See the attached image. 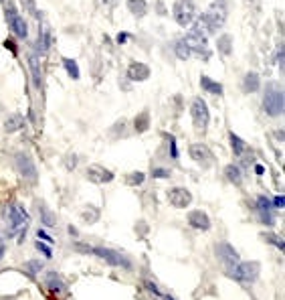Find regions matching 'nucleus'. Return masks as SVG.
Listing matches in <instances>:
<instances>
[{
    "label": "nucleus",
    "instance_id": "obj_1",
    "mask_svg": "<svg viewBox=\"0 0 285 300\" xmlns=\"http://www.w3.org/2000/svg\"><path fill=\"white\" fill-rule=\"evenodd\" d=\"M225 20H226V0H214L207 13L198 17L195 27H198L204 34H210L219 31Z\"/></svg>",
    "mask_w": 285,
    "mask_h": 300
},
{
    "label": "nucleus",
    "instance_id": "obj_2",
    "mask_svg": "<svg viewBox=\"0 0 285 300\" xmlns=\"http://www.w3.org/2000/svg\"><path fill=\"white\" fill-rule=\"evenodd\" d=\"M2 217L6 221V227H8V233L10 235H16V237H22V233L27 232L29 227V213L25 211V207L18 205V203H10L4 207L2 211Z\"/></svg>",
    "mask_w": 285,
    "mask_h": 300
},
{
    "label": "nucleus",
    "instance_id": "obj_3",
    "mask_svg": "<svg viewBox=\"0 0 285 300\" xmlns=\"http://www.w3.org/2000/svg\"><path fill=\"white\" fill-rule=\"evenodd\" d=\"M283 91L277 87V85H267V91L263 96V110L267 116L275 118V116H281L283 114Z\"/></svg>",
    "mask_w": 285,
    "mask_h": 300
},
{
    "label": "nucleus",
    "instance_id": "obj_4",
    "mask_svg": "<svg viewBox=\"0 0 285 300\" xmlns=\"http://www.w3.org/2000/svg\"><path fill=\"white\" fill-rule=\"evenodd\" d=\"M261 274L259 262H239L237 266L229 268V276L239 282H255Z\"/></svg>",
    "mask_w": 285,
    "mask_h": 300
},
{
    "label": "nucleus",
    "instance_id": "obj_5",
    "mask_svg": "<svg viewBox=\"0 0 285 300\" xmlns=\"http://www.w3.org/2000/svg\"><path fill=\"white\" fill-rule=\"evenodd\" d=\"M184 43H186V47H188L190 53L200 55V59H209V57H210V51L207 47V34H204L198 27H195L186 34Z\"/></svg>",
    "mask_w": 285,
    "mask_h": 300
},
{
    "label": "nucleus",
    "instance_id": "obj_6",
    "mask_svg": "<svg viewBox=\"0 0 285 300\" xmlns=\"http://www.w3.org/2000/svg\"><path fill=\"white\" fill-rule=\"evenodd\" d=\"M190 116H192L195 128L198 132L207 130V126L210 122V114H209V108H207V103H204L202 98H195V100L190 101Z\"/></svg>",
    "mask_w": 285,
    "mask_h": 300
},
{
    "label": "nucleus",
    "instance_id": "obj_7",
    "mask_svg": "<svg viewBox=\"0 0 285 300\" xmlns=\"http://www.w3.org/2000/svg\"><path fill=\"white\" fill-rule=\"evenodd\" d=\"M89 253H95L97 258H101L109 266H118V268H130L132 264L130 260L123 256V253L116 251V250H107V248H91Z\"/></svg>",
    "mask_w": 285,
    "mask_h": 300
},
{
    "label": "nucleus",
    "instance_id": "obj_8",
    "mask_svg": "<svg viewBox=\"0 0 285 300\" xmlns=\"http://www.w3.org/2000/svg\"><path fill=\"white\" fill-rule=\"evenodd\" d=\"M6 18H8L10 29H13V33L16 34V37H18V39H27V34H29L27 20L16 13V8H15L13 2H8V4H6Z\"/></svg>",
    "mask_w": 285,
    "mask_h": 300
},
{
    "label": "nucleus",
    "instance_id": "obj_9",
    "mask_svg": "<svg viewBox=\"0 0 285 300\" xmlns=\"http://www.w3.org/2000/svg\"><path fill=\"white\" fill-rule=\"evenodd\" d=\"M174 18L180 27H188L195 18V2L192 0H176L174 2Z\"/></svg>",
    "mask_w": 285,
    "mask_h": 300
},
{
    "label": "nucleus",
    "instance_id": "obj_10",
    "mask_svg": "<svg viewBox=\"0 0 285 300\" xmlns=\"http://www.w3.org/2000/svg\"><path fill=\"white\" fill-rule=\"evenodd\" d=\"M188 154H190V158L195 160V163H198L204 168H210L214 165V156H212L210 148L207 144H200V142L198 144H190Z\"/></svg>",
    "mask_w": 285,
    "mask_h": 300
},
{
    "label": "nucleus",
    "instance_id": "obj_11",
    "mask_svg": "<svg viewBox=\"0 0 285 300\" xmlns=\"http://www.w3.org/2000/svg\"><path fill=\"white\" fill-rule=\"evenodd\" d=\"M214 251H216V258H219L226 268H233V266H237V264H239V251L231 244H226V241L216 244Z\"/></svg>",
    "mask_w": 285,
    "mask_h": 300
},
{
    "label": "nucleus",
    "instance_id": "obj_12",
    "mask_svg": "<svg viewBox=\"0 0 285 300\" xmlns=\"http://www.w3.org/2000/svg\"><path fill=\"white\" fill-rule=\"evenodd\" d=\"M15 165L18 168V172L22 175V179H27L29 183H37V168H35V163L27 156V154H16L15 156Z\"/></svg>",
    "mask_w": 285,
    "mask_h": 300
},
{
    "label": "nucleus",
    "instance_id": "obj_13",
    "mask_svg": "<svg viewBox=\"0 0 285 300\" xmlns=\"http://www.w3.org/2000/svg\"><path fill=\"white\" fill-rule=\"evenodd\" d=\"M168 201L172 203L174 207H178V209H184V207L190 205L192 195H190V191L184 189V187H174V189L168 191Z\"/></svg>",
    "mask_w": 285,
    "mask_h": 300
},
{
    "label": "nucleus",
    "instance_id": "obj_14",
    "mask_svg": "<svg viewBox=\"0 0 285 300\" xmlns=\"http://www.w3.org/2000/svg\"><path fill=\"white\" fill-rule=\"evenodd\" d=\"M85 177L91 181V183H97V184H105V183H111L113 181V172L99 167V165H91L87 170H85Z\"/></svg>",
    "mask_w": 285,
    "mask_h": 300
},
{
    "label": "nucleus",
    "instance_id": "obj_15",
    "mask_svg": "<svg viewBox=\"0 0 285 300\" xmlns=\"http://www.w3.org/2000/svg\"><path fill=\"white\" fill-rule=\"evenodd\" d=\"M45 284H47V288L53 294H57V296H65L67 294V286L61 280V276H57V272H47V274H45Z\"/></svg>",
    "mask_w": 285,
    "mask_h": 300
},
{
    "label": "nucleus",
    "instance_id": "obj_16",
    "mask_svg": "<svg viewBox=\"0 0 285 300\" xmlns=\"http://www.w3.org/2000/svg\"><path fill=\"white\" fill-rule=\"evenodd\" d=\"M188 223H190V227L200 229V232L210 229V219H209V215L204 211H190L188 213Z\"/></svg>",
    "mask_w": 285,
    "mask_h": 300
},
{
    "label": "nucleus",
    "instance_id": "obj_17",
    "mask_svg": "<svg viewBox=\"0 0 285 300\" xmlns=\"http://www.w3.org/2000/svg\"><path fill=\"white\" fill-rule=\"evenodd\" d=\"M150 77V67L144 63H130L128 67V79L132 82H144V79Z\"/></svg>",
    "mask_w": 285,
    "mask_h": 300
},
{
    "label": "nucleus",
    "instance_id": "obj_18",
    "mask_svg": "<svg viewBox=\"0 0 285 300\" xmlns=\"http://www.w3.org/2000/svg\"><path fill=\"white\" fill-rule=\"evenodd\" d=\"M271 209H273V203L267 197H259L257 199V211H259L261 219H263V223H267V225H273V221H275Z\"/></svg>",
    "mask_w": 285,
    "mask_h": 300
},
{
    "label": "nucleus",
    "instance_id": "obj_19",
    "mask_svg": "<svg viewBox=\"0 0 285 300\" xmlns=\"http://www.w3.org/2000/svg\"><path fill=\"white\" fill-rule=\"evenodd\" d=\"M261 85V79H259V73L255 71H249L243 79V91L245 94H253V91H257Z\"/></svg>",
    "mask_w": 285,
    "mask_h": 300
},
{
    "label": "nucleus",
    "instance_id": "obj_20",
    "mask_svg": "<svg viewBox=\"0 0 285 300\" xmlns=\"http://www.w3.org/2000/svg\"><path fill=\"white\" fill-rule=\"evenodd\" d=\"M37 207H39L41 223H43V225H47V227H55V225H57V217H55V213H53L45 203H39Z\"/></svg>",
    "mask_w": 285,
    "mask_h": 300
},
{
    "label": "nucleus",
    "instance_id": "obj_21",
    "mask_svg": "<svg viewBox=\"0 0 285 300\" xmlns=\"http://www.w3.org/2000/svg\"><path fill=\"white\" fill-rule=\"evenodd\" d=\"M22 126H25V118L20 116V114H13V116H8L6 122H4V130L10 134V132H18Z\"/></svg>",
    "mask_w": 285,
    "mask_h": 300
},
{
    "label": "nucleus",
    "instance_id": "obj_22",
    "mask_svg": "<svg viewBox=\"0 0 285 300\" xmlns=\"http://www.w3.org/2000/svg\"><path fill=\"white\" fill-rule=\"evenodd\" d=\"M200 85L209 91V94H212V96H221L223 94V85L219 83V82H214V79H210V77H207V75H202L200 77Z\"/></svg>",
    "mask_w": 285,
    "mask_h": 300
},
{
    "label": "nucleus",
    "instance_id": "obj_23",
    "mask_svg": "<svg viewBox=\"0 0 285 300\" xmlns=\"http://www.w3.org/2000/svg\"><path fill=\"white\" fill-rule=\"evenodd\" d=\"M225 177L229 179L233 184H241L243 183V170H241V167H237V165H229L225 168Z\"/></svg>",
    "mask_w": 285,
    "mask_h": 300
},
{
    "label": "nucleus",
    "instance_id": "obj_24",
    "mask_svg": "<svg viewBox=\"0 0 285 300\" xmlns=\"http://www.w3.org/2000/svg\"><path fill=\"white\" fill-rule=\"evenodd\" d=\"M128 8L134 17H144L148 13V2L146 0H128Z\"/></svg>",
    "mask_w": 285,
    "mask_h": 300
},
{
    "label": "nucleus",
    "instance_id": "obj_25",
    "mask_svg": "<svg viewBox=\"0 0 285 300\" xmlns=\"http://www.w3.org/2000/svg\"><path fill=\"white\" fill-rule=\"evenodd\" d=\"M29 65H30V71H32V79H35V83L41 87V65H39V57H37L35 51L29 55Z\"/></svg>",
    "mask_w": 285,
    "mask_h": 300
},
{
    "label": "nucleus",
    "instance_id": "obj_26",
    "mask_svg": "<svg viewBox=\"0 0 285 300\" xmlns=\"http://www.w3.org/2000/svg\"><path fill=\"white\" fill-rule=\"evenodd\" d=\"M216 47H219V51L223 55H231L233 53V37L231 34H223V37H219V41H216Z\"/></svg>",
    "mask_w": 285,
    "mask_h": 300
},
{
    "label": "nucleus",
    "instance_id": "obj_27",
    "mask_svg": "<svg viewBox=\"0 0 285 300\" xmlns=\"http://www.w3.org/2000/svg\"><path fill=\"white\" fill-rule=\"evenodd\" d=\"M135 132H146L148 128H150V114L148 112H142L135 116Z\"/></svg>",
    "mask_w": 285,
    "mask_h": 300
},
{
    "label": "nucleus",
    "instance_id": "obj_28",
    "mask_svg": "<svg viewBox=\"0 0 285 300\" xmlns=\"http://www.w3.org/2000/svg\"><path fill=\"white\" fill-rule=\"evenodd\" d=\"M231 146H233L235 156H243V154H245V150H247V144H245V142H243L235 132H231Z\"/></svg>",
    "mask_w": 285,
    "mask_h": 300
},
{
    "label": "nucleus",
    "instance_id": "obj_29",
    "mask_svg": "<svg viewBox=\"0 0 285 300\" xmlns=\"http://www.w3.org/2000/svg\"><path fill=\"white\" fill-rule=\"evenodd\" d=\"M49 51V33H47V27L41 25V33H39V53H47Z\"/></svg>",
    "mask_w": 285,
    "mask_h": 300
},
{
    "label": "nucleus",
    "instance_id": "obj_30",
    "mask_svg": "<svg viewBox=\"0 0 285 300\" xmlns=\"http://www.w3.org/2000/svg\"><path fill=\"white\" fill-rule=\"evenodd\" d=\"M81 217L85 219L87 223H95L97 219H99V209H97V207H91V205H87L85 209H83V213H81Z\"/></svg>",
    "mask_w": 285,
    "mask_h": 300
},
{
    "label": "nucleus",
    "instance_id": "obj_31",
    "mask_svg": "<svg viewBox=\"0 0 285 300\" xmlns=\"http://www.w3.org/2000/svg\"><path fill=\"white\" fill-rule=\"evenodd\" d=\"M63 67H65V71L69 73V77H73V79H77L79 77V67H77V63L73 61V59H63Z\"/></svg>",
    "mask_w": 285,
    "mask_h": 300
},
{
    "label": "nucleus",
    "instance_id": "obj_32",
    "mask_svg": "<svg viewBox=\"0 0 285 300\" xmlns=\"http://www.w3.org/2000/svg\"><path fill=\"white\" fill-rule=\"evenodd\" d=\"M174 51H176V55L180 57V59H188V57H190V51H188V47H186L184 39H180V41L174 43Z\"/></svg>",
    "mask_w": 285,
    "mask_h": 300
},
{
    "label": "nucleus",
    "instance_id": "obj_33",
    "mask_svg": "<svg viewBox=\"0 0 285 300\" xmlns=\"http://www.w3.org/2000/svg\"><path fill=\"white\" fill-rule=\"evenodd\" d=\"M144 179H146L144 172H132V175L125 177V183H128V184H134V187H135V184H142Z\"/></svg>",
    "mask_w": 285,
    "mask_h": 300
},
{
    "label": "nucleus",
    "instance_id": "obj_34",
    "mask_svg": "<svg viewBox=\"0 0 285 300\" xmlns=\"http://www.w3.org/2000/svg\"><path fill=\"white\" fill-rule=\"evenodd\" d=\"M265 239H269V244H275L279 250H283V248H285V246H283V239H281V237H277V235H271V233H267V235H265Z\"/></svg>",
    "mask_w": 285,
    "mask_h": 300
},
{
    "label": "nucleus",
    "instance_id": "obj_35",
    "mask_svg": "<svg viewBox=\"0 0 285 300\" xmlns=\"http://www.w3.org/2000/svg\"><path fill=\"white\" fill-rule=\"evenodd\" d=\"M22 6H25L29 13H32L35 15L37 13V4H35V0H22Z\"/></svg>",
    "mask_w": 285,
    "mask_h": 300
},
{
    "label": "nucleus",
    "instance_id": "obj_36",
    "mask_svg": "<svg viewBox=\"0 0 285 300\" xmlns=\"http://www.w3.org/2000/svg\"><path fill=\"white\" fill-rule=\"evenodd\" d=\"M152 175H154L156 179H158V177H160V179H168V177H170V170H166V168H156Z\"/></svg>",
    "mask_w": 285,
    "mask_h": 300
},
{
    "label": "nucleus",
    "instance_id": "obj_37",
    "mask_svg": "<svg viewBox=\"0 0 285 300\" xmlns=\"http://www.w3.org/2000/svg\"><path fill=\"white\" fill-rule=\"evenodd\" d=\"M130 39H132V34H130V33H120V34H118V43H120V45L128 43Z\"/></svg>",
    "mask_w": 285,
    "mask_h": 300
},
{
    "label": "nucleus",
    "instance_id": "obj_38",
    "mask_svg": "<svg viewBox=\"0 0 285 300\" xmlns=\"http://www.w3.org/2000/svg\"><path fill=\"white\" fill-rule=\"evenodd\" d=\"M37 248H39V250H41V251H43V253H45V256H47V258H51V250H49V248H45V246L41 244V241L37 244Z\"/></svg>",
    "mask_w": 285,
    "mask_h": 300
},
{
    "label": "nucleus",
    "instance_id": "obj_39",
    "mask_svg": "<svg viewBox=\"0 0 285 300\" xmlns=\"http://www.w3.org/2000/svg\"><path fill=\"white\" fill-rule=\"evenodd\" d=\"M104 4L109 6V8H113V6H118V4H120V0H104Z\"/></svg>",
    "mask_w": 285,
    "mask_h": 300
},
{
    "label": "nucleus",
    "instance_id": "obj_40",
    "mask_svg": "<svg viewBox=\"0 0 285 300\" xmlns=\"http://www.w3.org/2000/svg\"><path fill=\"white\" fill-rule=\"evenodd\" d=\"M37 235H39V237H41V239H45V241H49V244H53V239H51V237H49V235H47V233H45V232H43V229H41V232H39V233H37Z\"/></svg>",
    "mask_w": 285,
    "mask_h": 300
},
{
    "label": "nucleus",
    "instance_id": "obj_41",
    "mask_svg": "<svg viewBox=\"0 0 285 300\" xmlns=\"http://www.w3.org/2000/svg\"><path fill=\"white\" fill-rule=\"evenodd\" d=\"M4 251H6V248H4V241H2V237H0V260H2Z\"/></svg>",
    "mask_w": 285,
    "mask_h": 300
},
{
    "label": "nucleus",
    "instance_id": "obj_42",
    "mask_svg": "<svg viewBox=\"0 0 285 300\" xmlns=\"http://www.w3.org/2000/svg\"><path fill=\"white\" fill-rule=\"evenodd\" d=\"M273 203H275V207H279V209H281V207H283V197H275V199H273Z\"/></svg>",
    "mask_w": 285,
    "mask_h": 300
},
{
    "label": "nucleus",
    "instance_id": "obj_43",
    "mask_svg": "<svg viewBox=\"0 0 285 300\" xmlns=\"http://www.w3.org/2000/svg\"><path fill=\"white\" fill-rule=\"evenodd\" d=\"M156 10H158V13H160V15H164V13H166V10H164V4H162V2H156Z\"/></svg>",
    "mask_w": 285,
    "mask_h": 300
},
{
    "label": "nucleus",
    "instance_id": "obj_44",
    "mask_svg": "<svg viewBox=\"0 0 285 300\" xmlns=\"http://www.w3.org/2000/svg\"><path fill=\"white\" fill-rule=\"evenodd\" d=\"M67 167H69V168L75 167V156H69V160H67Z\"/></svg>",
    "mask_w": 285,
    "mask_h": 300
},
{
    "label": "nucleus",
    "instance_id": "obj_45",
    "mask_svg": "<svg viewBox=\"0 0 285 300\" xmlns=\"http://www.w3.org/2000/svg\"><path fill=\"white\" fill-rule=\"evenodd\" d=\"M0 300H16V298H13V296H0Z\"/></svg>",
    "mask_w": 285,
    "mask_h": 300
},
{
    "label": "nucleus",
    "instance_id": "obj_46",
    "mask_svg": "<svg viewBox=\"0 0 285 300\" xmlns=\"http://www.w3.org/2000/svg\"><path fill=\"white\" fill-rule=\"evenodd\" d=\"M0 2H6V0H0Z\"/></svg>",
    "mask_w": 285,
    "mask_h": 300
}]
</instances>
